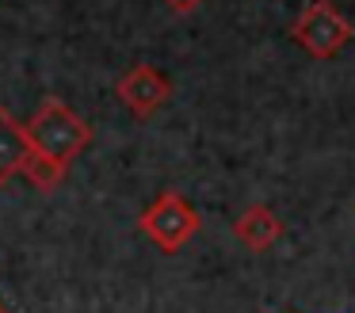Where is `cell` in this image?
Segmentation results:
<instances>
[{"label": "cell", "mask_w": 355, "mask_h": 313, "mask_svg": "<svg viewBox=\"0 0 355 313\" xmlns=\"http://www.w3.org/2000/svg\"><path fill=\"white\" fill-rule=\"evenodd\" d=\"M24 126H27L31 149L42 153V157H50V160H58V164H65V168L92 145V126L58 96L42 99Z\"/></svg>", "instance_id": "6da1fadb"}, {"label": "cell", "mask_w": 355, "mask_h": 313, "mask_svg": "<svg viewBox=\"0 0 355 313\" xmlns=\"http://www.w3.org/2000/svg\"><path fill=\"white\" fill-rule=\"evenodd\" d=\"M291 35L309 58L329 61L352 42L355 31H352V23L344 19V12H340L332 0H309V4L298 12V19H294Z\"/></svg>", "instance_id": "7a4b0ae2"}, {"label": "cell", "mask_w": 355, "mask_h": 313, "mask_svg": "<svg viewBox=\"0 0 355 313\" xmlns=\"http://www.w3.org/2000/svg\"><path fill=\"white\" fill-rule=\"evenodd\" d=\"M138 226H141V233H146L157 248L172 256V252H180L195 233H199L202 221H199V210H195L184 195L164 191V195H157L153 203L141 210Z\"/></svg>", "instance_id": "3957f363"}, {"label": "cell", "mask_w": 355, "mask_h": 313, "mask_svg": "<svg viewBox=\"0 0 355 313\" xmlns=\"http://www.w3.org/2000/svg\"><path fill=\"white\" fill-rule=\"evenodd\" d=\"M115 96L123 99V107L134 119H149L172 99V81L157 65H134L119 76Z\"/></svg>", "instance_id": "277c9868"}, {"label": "cell", "mask_w": 355, "mask_h": 313, "mask_svg": "<svg viewBox=\"0 0 355 313\" xmlns=\"http://www.w3.org/2000/svg\"><path fill=\"white\" fill-rule=\"evenodd\" d=\"M233 233H237V241L245 244L248 252H268L271 244L283 237V218H279L271 206L252 203V206H245V210L237 214V221H233Z\"/></svg>", "instance_id": "5b68a950"}, {"label": "cell", "mask_w": 355, "mask_h": 313, "mask_svg": "<svg viewBox=\"0 0 355 313\" xmlns=\"http://www.w3.org/2000/svg\"><path fill=\"white\" fill-rule=\"evenodd\" d=\"M27 157H31L27 126L12 119L8 107H0V187H4L12 176H24Z\"/></svg>", "instance_id": "8992f818"}, {"label": "cell", "mask_w": 355, "mask_h": 313, "mask_svg": "<svg viewBox=\"0 0 355 313\" xmlns=\"http://www.w3.org/2000/svg\"><path fill=\"white\" fill-rule=\"evenodd\" d=\"M65 172H69L65 164H58V160L42 157V153H35V149L24 164V176L31 180V187H39V191H58L65 183Z\"/></svg>", "instance_id": "52a82bcc"}, {"label": "cell", "mask_w": 355, "mask_h": 313, "mask_svg": "<svg viewBox=\"0 0 355 313\" xmlns=\"http://www.w3.org/2000/svg\"><path fill=\"white\" fill-rule=\"evenodd\" d=\"M164 4H168L176 15H191L195 8H202V0H164Z\"/></svg>", "instance_id": "ba28073f"}, {"label": "cell", "mask_w": 355, "mask_h": 313, "mask_svg": "<svg viewBox=\"0 0 355 313\" xmlns=\"http://www.w3.org/2000/svg\"><path fill=\"white\" fill-rule=\"evenodd\" d=\"M0 313H8V305H4V302H0Z\"/></svg>", "instance_id": "9c48e42d"}]
</instances>
